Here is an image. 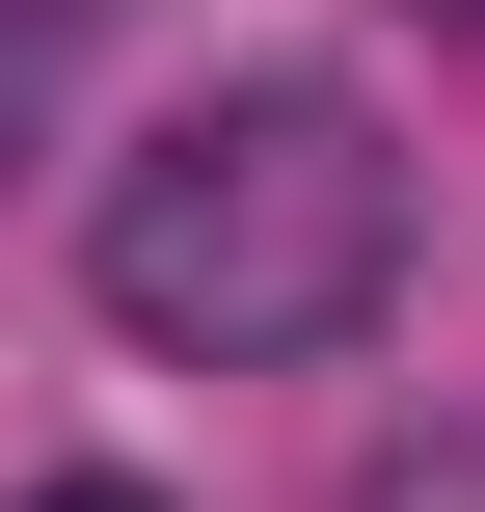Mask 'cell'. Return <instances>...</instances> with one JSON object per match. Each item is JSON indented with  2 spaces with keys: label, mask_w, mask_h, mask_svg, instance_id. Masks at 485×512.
<instances>
[{
  "label": "cell",
  "mask_w": 485,
  "mask_h": 512,
  "mask_svg": "<svg viewBox=\"0 0 485 512\" xmlns=\"http://www.w3.org/2000/svg\"><path fill=\"white\" fill-rule=\"evenodd\" d=\"M81 270H108V324L162 378H297V351H351L405 297V135L351 81H216V108H162L108 162Z\"/></svg>",
  "instance_id": "obj_1"
},
{
  "label": "cell",
  "mask_w": 485,
  "mask_h": 512,
  "mask_svg": "<svg viewBox=\"0 0 485 512\" xmlns=\"http://www.w3.org/2000/svg\"><path fill=\"white\" fill-rule=\"evenodd\" d=\"M459 27H485V0H459Z\"/></svg>",
  "instance_id": "obj_4"
},
{
  "label": "cell",
  "mask_w": 485,
  "mask_h": 512,
  "mask_svg": "<svg viewBox=\"0 0 485 512\" xmlns=\"http://www.w3.org/2000/svg\"><path fill=\"white\" fill-rule=\"evenodd\" d=\"M27 512H162V486H27Z\"/></svg>",
  "instance_id": "obj_3"
},
{
  "label": "cell",
  "mask_w": 485,
  "mask_h": 512,
  "mask_svg": "<svg viewBox=\"0 0 485 512\" xmlns=\"http://www.w3.org/2000/svg\"><path fill=\"white\" fill-rule=\"evenodd\" d=\"M351 512H485V459H378V486H351Z\"/></svg>",
  "instance_id": "obj_2"
}]
</instances>
